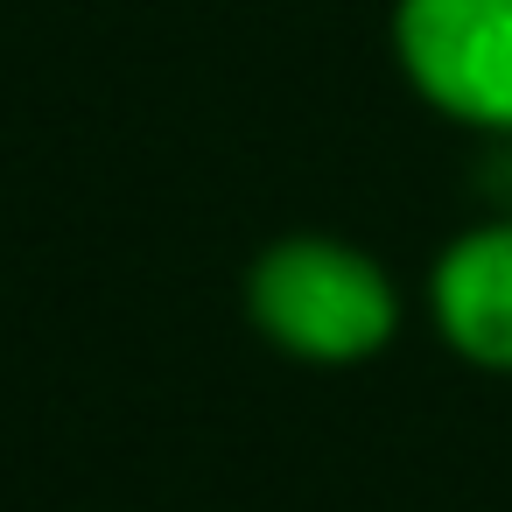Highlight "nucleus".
<instances>
[{
    "instance_id": "nucleus-1",
    "label": "nucleus",
    "mask_w": 512,
    "mask_h": 512,
    "mask_svg": "<svg viewBox=\"0 0 512 512\" xmlns=\"http://www.w3.org/2000/svg\"><path fill=\"white\" fill-rule=\"evenodd\" d=\"M246 323L267 351L316 365V372H351L393 351L407 323L400 274L344 239V232H281L253 253L246 267Z\"/></svg>"
},
{
    "instance_id": "nucleus-2",
    "label": "nucleus",
    "mask_w": 512,
    "mask_h": 512,
    "mask_svg": "<svg viewBox=\"0 0 512 512\" xmlns=\"http://www.w3.org/2000/svg\"><path fill=\"white\" fill-rule=\"evenodd\" d=\"M386 43L435 120L512 141V0H393Z\"/></svg>"
},
{
    "instance_id": "nucleus-3",
    "label": "nucleus",
    "mask_w": 512,
    "mask_h": 512,
    "mask_svg": "<svg viewBox=\"0 0 512 512\" xmlns=\"http://www.w3.org/2000/svg\"><path fill=\"white\" fill-rule=\"evenodd\" d=\"M421 309L463 365L512 379V211H484L428 260Z\"/></svg>"
}]
</instances>
